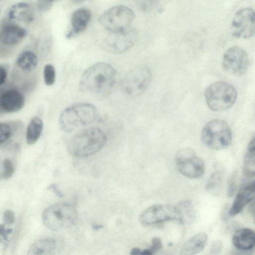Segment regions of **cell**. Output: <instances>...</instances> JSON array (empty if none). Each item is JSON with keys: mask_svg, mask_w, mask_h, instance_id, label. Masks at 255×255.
Listing matches in <instances>:
<instances>
[{"mask_svg": "<svg viewBox=\"0 0 255 255\" xmlns=\"http://www.w3.org/2000/svg\"><path fill=\"white\" fill-rule=\"evenodd\" d=\"M255 193V179H244L241 188L229 210L230 215L234 216L240 213L244 208L254 200Z\"/></svg>", "mask_w": 255, "mask_h": 255, "instance_id": "cell-17", "label": "cell"}, {"mask_svg": "<svg viewBox=\"0 0 255 255\" xmlns=\"http://www.w3.org/2000/svg\"><path fill=\"white\" fill-rule=\"evenodd\" d=\"M53 5V1L38 0L36 2L38 10L41 12H46L51 9Z\"/></svg>", "mask_w": 255, "mask_h": 255, "instance_id": "cell-31", "label": "cell"}, {"mask_svg": "<svg viewBox=\"0 0 255 255\" xmlns=\"http://www.w3.org/2000/svg\"><path fill=\"white\" fill-rule=\"evenodd\" d=\"M175 164L179 172L190 179H197L204 173V161L190 148L178 150L175 156Z\"/></svg>", "mask_w": 255, "mask_h": 255, "instance_id": "cell-10", "label": "cell"}, {"mask_svg": "<svg viewBox=\"0 0 255 255\" xmlns=\"http://www.w3.org/2000/svg\"><path fill=\"white\" fill-rule=\"evenodd\" d=\"M222 181L221 172L219 170L214 171L211 175L206 185V190L213 193L219 191Z\"/></svg>", "mask_w": 255, "mask_h": 255, "instance_id": "cell-26", "label": "cell"}, {"mask_svg": "<svg viewBox=\"0 0 255 255\" xmlns=\"http://www.w3.org/2000/svg\"><path fill=\"white\" fill-rule=\"evenodd\" d=\"M2 220L4 225H10L15 221V214L14 212L10 210H6L2 216Z\"/></svg>", "mask_w": 255, "mask_h": 255, "instance_id": "cell-32", "label": "cell"}, {"mask_svg": "<svg viewBox=\"0 0 255 255\" xmlns=\"http://www.w3.org/2000/svg\"><path fill=\"white\" fill-rule=\"evenodd\" d=\"M101 226H100V225H96V226H94V228L95 229L96 228V230H98L99 228H101Z\"/></svg>", "mask_w": 255, "mask_h": 255, "instance_id": "cell-41", "label": "cell"}, {"mask_svg": "<svg viewBox=\"0 0 255 255\" xmlns=\"http://www.w3.org/2000/svg\"><path fill=\"white\" fill-rule=\"evenodd\" d=\"M231 32L237 38H250L255 34V11L251 7H244L235 13L231 23Z\"/></svg>", "mask_w": 255, "mask_h": 255, "instance_id": "cell-14", "label": "cell"}, {"mask_svg": "<svg viewBox=\"0 0 255 255\" xmlns=\"http://www.w3.org/2000/svg\"><path fill=\"white\" fill-rule=\"evenodd\" d=\"M232 243L238 250L250 251L255 246V232L247 228L238 229L233 234Z\"/></svg>", "mask_w": 255, "mask_h": 255, "instance_id": "cell-19", "label": "cell"}, {"mask_svg": "<svg viewBox=\"0 0 255 255\" xmlns=\"http://www.w3.org/2000/svg\"><path fill=\"white\" fill-rule=\"evenodd\" d=\"M43 78L47 86L53 85L55 82L56 72L54 67L50 64L45 65L43 68Z\"/></svg>", "mask_w": 255, "mask_h": 255, "instance_id": "cell-29", "label": "cell"}, {"mask_svg": "<svg viewBox=\"0 0 255 255\" xmlns=\"http://www.w3.org/2000/svg\"><path fill=\"white\" fill-rule=\"evenodd\" d=\"M77 212L72 205L64 202L52 204L42 215L43 224L49 229L58 231L71 227L76 222Z\"/></svg>", "mask_w": 255, "mask_h": 255, "instance_id": "cell-5", "label": "cell"}, {"mask_svg": "<svg viewBox=\"0 0 255 255\" xmlns=\"http://www.w3.org/2000/svg\"><path fill=\"white\" fill-rule=\"evenodd\" d=\"M178 212V220L183 224L192 223L195 218V211L191 201L184 200L176 205Z\"/></svg>", "mask_w": 255, "mask_h": 255, "instance_id": "cell-24", "label": "cell"}, {"mask_svg": "<svg viewBox=\"0 0 255 255\" xmlns=\"http://www.w3.org/2000/svg\"><path fill=\"white\" fill-rule=\"evenodd\" d=\"M116 73L109 64L99 62L86 69L82 75L79 88L81 91L101 94L109 92L116 80Z\"/></svg>", "mask_w": 255, "mask_h": 255, "instance_id": "cell-1", "label": "cell"}, {"mask_svg": "<svg viewBox=\"0 0 255 255\" xmlns=\"http://www.w3.org/2000/svg\"><path fill=\"white\" fill-rule=\"evenodd\" d=\"M208 236L204 232H200L188 239L182 247L181 255H195L202 252L205 248Z\"/></svg>", "mask_w": 255, "mask_h": 255, "instance_id": "cell-21", "label": "cell"}, {"mask_svg": "<svg viewBox=\"0 0 255 255\" xmlns=\"http://www.w3.org/2000/svg\"><path fill=\"white\" fill-rule=\"evenodd\" d=\"M91 18L90 10L86 8H80L76 10L71 17L72 30L66 37L70 39L75 34L83 31L87 27Z\"/></svg>", "mask_w": 255, "mask_h": 255, "instance_id": "cell-20", "label": "cell"}, {"mask_svg": "<svg viewBox=\"0 0 255 255\" xmlns=\"http://www.w3.org/2000/svg\"><path fill=\"white\" fill-rule=\"evenodd\" d=\"M152 73L144 65L137 66L128 72L122 78L120 86L126 95L134 97L144 92L150 84Z\"/></svg>", "mask_w": 255, "mask_h": 255, "instance_id": "cell-8", "label": "cell"}, {"mask_svg": "<svg viewBox=\"0 0 255 255\" xmlns=\"http://www.w3.org/2000/svg\"><path fill=\"white\" fill-rule=\"evenodd\" d=\"M14 172L13 163L8 158H5L2 163V169L0 171V179L6 180L11 178Z\"/></svg>", "mask_w": 255, "mask_h": 255, "instance_id": "cell-28", "label": "cell"}, {"mask_svg": "<svg viewBox=\"0 0 255 255\" xmlns=\"http://www.w3.org/2000/svg\"><path fill=\"white\" fill-rule=\"evenodd\" d=\"M134 18V13L130 8L124 5H117L104 12L100 15L99 21L102 26L112 32L130 27Z\"/></svg>", "mask_w": 255, "mask_h": 255, "instance_id": "cell-9", "label": "cell"}, {"mask_svg": "<svg viewBox=\"0 0 255 255\" xmlns=\"http://www.w3.org/2000/svg\"><path fill=\"white\" fill-rule=\"evenodd\" d=\"M162 248V243L161 239L157 237L153 238L151 240V244L149 249L153 254L157 253Z\"/></svg>", "mask_w": 255, "mask_h": 255, "instance_id": "cell-33", "label": "cell"}, {"mask_svg": "<svg viewBox=\"0 0 255 255\" xmlns=\"http://www.w3.org/2000/svg\"><path fill=\"white\" fill-rule=\"evenodd\" d=\"M48 189L54 192L58 197H62L63 194L59 188V187L56 184H52L48 186Z\"/></svg>", "mask_w": 255, "mask_h": 255, "instance_id": "cell-37", "label": "cell"}, {"mask_svg": "<svg viewBox=\"0 0 255 255\" xmlns=\"http://www.w3.org/2000/svg\"><path fill=\"white\" fill-rule=\"evenodd\" d=\"M12 230L5 228L4 225H0V237L3 241H7L8 236L12 233Z\"/></svg>", "mask_w": 255, "mask_h": 255, "instance_id": "cell-35", "label": "cell"}, {"mask_svg": "<svg viewBox=\"0 0 255 255\" xmlns=\"http://www.w3.org/2000/svg\"><path fill=\"white\" fill-rule=\"evenodd\" d=\"M99 118L97 109L93 105L81 103L65 109L61 114L59 124L65 132H71L77 128L95 123Z\"/></svg>", "mask_w": 255, "mask_h": 255, "instance_id": "cell-3", "label": "cell"}, {"mask_svg": "<svg viewBox=\"0 0 255 255\" xmlns=\"http://www.w3.org/2000/svg\"><path fill=\"white\" fill-rule=\"evenodd\" d=\"M10 123L0 122V146L10 138L13 132V128Z\"/></svg>", "mask_w": 255, "mask_h": 255, "instance_id": "cell-27", "label": "cell"}, {"mask_svg": "<svg viewBox=\"0 0 255 255\" xmlns=\"http://www.w3.org/2000/svg\"><path fill=\"white\" fill-rule=\"evenodd\" d=\"M176 206L157 204L152 205L140 214L139 221L144 226H149L164 221L178 220Z\"/></svg>", "mask_w": 255, "mask_h": 255, "instance_id": "cell-16", "label": "cell"}, {"mask_svg": "<svg viewBox=\"0 0 255 255\" xmlns=\"http://www.w3.org/2000/svg\"><path fill=\"white\" fill-rule=\"evenodd\" d=\"M106 141L107 136L102 130L97 127H88L69 139L67 150L74 156L86 157L100 150Z\"/></svg>", "mask_w": 255, "mask_h": 255, "instance_id": "cell-2", "label": "cell"}, {"mask_svg": "<svg viewBox=\"0 0 255 255\" xmlns=\"http://www.w3.org/2000/svg\"><path fill=\"white\" fill-rule=\"evenodd\" d=\"M222 245L220 242H215L211 247L209 255H218L221 251Z\"/></svg>", "mask_w": 255, "mask_h": 255, "instance_id": "cell-36", "label": "cell"}, {"mask_svg": "<svg viewBox=\"0 0 255 255\" xmlns=\"http://www.w3.org/2000/svg\"><path fill=\"white\" fill-rule=\"evenodd\" d=\"M205 98L210 109L223 111L232 107L237 98L236 88L224 81H217L210 84L206 89Z\"/></svg>", "mask_w": 255, "mask_h": 255, "instance_id": "cell-6", "label": "cell"}, {"mask_svg": "<svg viewBox=\"0 0 255 255\" xmlns=\"http://www.w3.org/2000/svg\"><path fill=\"white\" fill-rule=\"evenodd\" d=\"M139 255H153V254L149 249H144L141 251Z\"/></svg>", "mask_w": 255, "mask_h": 255, "instance_id": "cell-40", "label": "cell"}, {"mask_svg": "<svg viewBox=\"0 0 255 255\" xmlns=\"http://www.w3.org/2000/svg\"><path fill=\"white\" fill-rule=\"evenodd\" d=\"M38 64V56L34 51L27 49L21 52L17 57L12 71L14 84L23 90L32 88L35 83Z\"/></svg>", "mask_w": 255, "mask_h": 255, "instance_id": "cell-4", "label": "cell"}, {"mask_svg": "<svg viewBox=\"0 0 255 255\" xmlns=\"http://www.w3.org/2000/svg\"><path fill=\"white\" fill-rule=\"evenodd\" d=\"M250 60L247 52L242 47L233 46L224 53L222 67L227 73L234 76L244 74L249 67Z\"/></svg>", "mask_w": 255, "mask_h": 255, "instance_id": "cell-13", "label": "cell"}, {"mask_svg": "<svg viewBox=\"0 0 255 255\" xmlns=\"http://www.w3.org/2000/svg\"><path fill=\"white\" fill-rule=\"evenodd\" d=\"M136 4L138 7L142 11L152 10L156 4V2L153 0H137Z\"/></svg>", "mask_w": 255, "mask_h": 255, "instance_id": "cell-30", "label": "cell"}, {"mask_svg": "<svg viewBox=\"0 0 255 255\" xmlns=\"http://www.w3.org/2000/svg\"><path fill=\"white\" fill-rule=\"evenodd\" d=\"M235 180L234 178H232L230 182L229 183V187H228V195L229 197L232 196L235 192Z\"/></svg>", "mask_w": 255, "mask_h": 255, "instance_id": "cell-38", "label": "cell"}, {"mask_svg": "<svg viewBox=\"0 0 255 255\" xmlns=\"http://www.w3.org/2000/svg\"><path fill=\"white\" fill-rule=\"evenodd\" d=\"M56 246V243L52 238L40 239L30 246L27 255H53Z\"/></svg>", "mask_w": 255, "mask_h": 255, "instance_id": "cell-23", "label": "cell"}, {"mask_svg": "<svg viewBox=\"0 0 255 255\" xmlns=\"http://www.w3.org/2000/svg\"><path fill=\"white\" fill-rule=\"evenodd\" d=\"M202 142L214 150L227 148L231 143L232 133L228 124L224 120L215 119L207 123L201 133Z\"/></svg>", "mask_w": 255, "mask_h": 255, "instance_id": "cell-7", "label": "cell"}, {"mask_svg": "<svg viewBox=\"0 0 255 255\" xmlns=\"http://www.w3.org/2000/svg\"><path fill=\"white\" fill-rule=\"evenodd\" d=\"M23 90L14 83H8L0 88V112L11 113L19 111L24 105Z\"/></svg>", "mask_w": 255, "mask_h": 255, "instance_id": "cell-15", "label": "cell"}, {"mask_svg": "<svg viewBox=\"0 0 255 255\" xmlns=\"http://www.w3.org/2000/svg\"><path fill=\"white\" fill-rule=\"evenodd\" d=\"M27 34L20 23L5 18L0 22V52H12Z\"/></svg>", "mask_w": 255, "mask_h": 255, "instance_id": "cell-11", "label": "cell"}, {"mask_svg": "<svg viewBox=\"0 0 255 255\" xmlns=\"http://www.w3.org/2000/svg\"><path fill=\"white\" fill-rule=\"evenodd\" d=\"M137 37L136 30L131 27L122 31L110 32L103 40L102 47L107 52L121 53L133 46Z\"/></svg>", "mask_w": 255, "mask_h": 255, "instance_id": "cell-12", "label": "cell"}, {"mask_svg": "<svg viewBox=\"0 0 255 255\" xmlns=\"http://www.w3.org/2000/svg\"><path fill=\"white\" fill-rule=\"evenodd\" d=\"M140 250L138 248L135 247L132 249L130 252V255H139Z\"/></svg>", "mask_w": 255, "mask_h": 255, "instance_id": "cell-39", "label": "cell"}, {"mask_svg": "<svg viewBox=\"0 0 255 255\" xmlns=\"http://www.w3.org/2000/svg\"><path fill=\"white\" fill-rule=\"evenodd\" d=\"M34 17V10L31 5L26 2H19L11 6L7 18L17 23L26 24L31 23Z\"/></svg>", "mask_w": 255, "mask_h": 255, "instance_id": "cell-18", "label": "cell"}, {"mask_svg": "<svg viewBox=\"0 0 255 255\" xmlns=\"http://www.w3.org/2000/svg\"><path fill=\"white\" fill-rule=\"evenodd\" d=\"M43 127L42 120L38 117H33L30 121L26 132L27 144H34L40 137Z\"/></svg>", "mask_w": 255, "mask_h": 255, "instance_id": "cell-25", "label": "cell"}, {"mask_svg": "<svg viewBox=\"0 0 255 255\" xmlns=\"http://www.w3.org/2000/svg\"><path fill=\"white\" fill-rule=\"evenodd\" d=\"M245 179H253L255 176V139L254 137L250 141L246 151L243 165Z\"/></svg>", "mask_w": 255, "mask_h": 255, "instance_id": "cell-22", "label": "cell"}, {"mask_svg": "<svg viewBox=\"0 0 255 255\" xmlns=\"http://www.w3.org/2000/svg\"><path fill=\"white\" fill-rule=\"evenodd\" d=\"M8 66L0 65V88L5 84L8 75Z\"/></svg>", "mask_w": 255, "mask_h": 255, "instance_id": "cell-34", "label": "cell"}]
</instances>
